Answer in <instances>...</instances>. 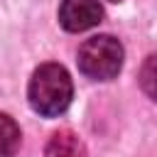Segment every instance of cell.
<instances>
[{
	"mask_svg": "<svg viewBox=\"0 0 157 157\" xmlns=\"http://www.w3.org/2000/svg\"><path fill=\"white\" fill-rule=\"evenodd\" d=\"M20 137L22 135L17 123L10 115L0 113V157H12L20 150Z\"/></svg>",
	"mask_w": 157,
	"mask_h": 157,
	"instance_id": "5b68a950",
	"label": "cell"
},
{
	"mask_svg": "<svg viewBox=\"0 0 157 157\" xmlns=\"http://www.w3.org/2000/svg\"><path fill=\"white\" fill-rule=\"evenodd\" d=\"M110 2H120V0H110Z\"/></svg>",
	"mask_w": 157,
	"mask_h": 157,
	"instance_id": "8992f818",
	"label": "cell"
},
{
	"mask_svg": "<svg viewBox=\"0 0 157 157\" xmlns=\"http://www.w3.org/2000/svg\"><path fill=\"white\" fill-rule=\"evenodd\" d=\"M103 17V7L98 0H61L59 5V22L69 32H86L96 27Z\"/></svg>",
	"mask_w": 157,
	"mask_h": 157,
	"instance_id": "3957f363",
	"label": "cell"
},
{
	"mask_svg": "<svg viewBox=\"0 0 157 157\" xmlns=\"http://www.w3.org/2000/svg\"><path fill=\"white\" fill-rule=\"evenodd\" d=\"M44 157H86V147L74 130H56L44 147Z\"/></svg>",
	"mask_w": 157,
	"mask_h": 157,
	"instance_id": "277c9868",
	"label": "cell"
},
{
	"mask_svg": "<svg viewBox=\"0 0 157 157\" xmlns=\"http://www.w3.org/2000/svg\"><path fill=\"white\" fill-rule=\"evenodd\" d=\"M123 44L110 34L91 37L78 49V69L93 81H110L123 66Z\"/></svg>",
	"mask_w": 157,
	"mask_h": 157,
	"instance_id": "7a4b0ae2",
	"label": "cell"
},
{
	"mask_svg": "<svg viewBox=\"0 0 157 157\" xmlns=\"http://www.w3.org/2000/svg\"><path fill=\"white\" fill-rule=\"evenodd\" d=\"M71 96H74L71 76L59 64H42L32 74L27 86L29 105L44 118H54L64 113L71 103Z\"/></svg>",
	"mask_w": 157,
	"mask_h": 157,
	"instance_id": "6da1fadb",
	"label": "cell"
}]
</instances>
